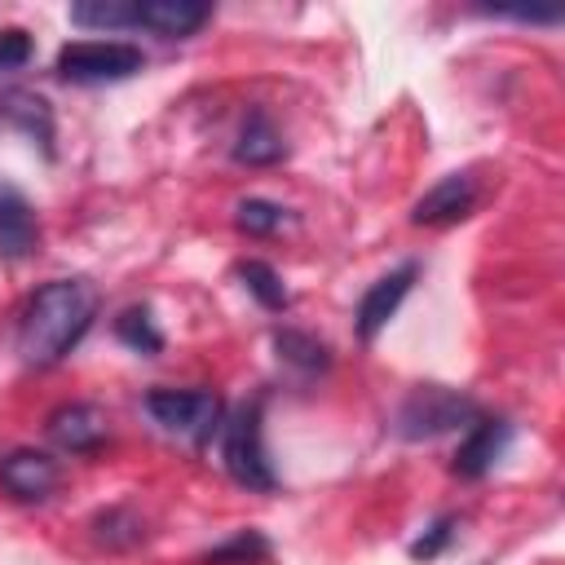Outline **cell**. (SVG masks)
<instances>
[{"label": "cell", "mask_w": 565, "mask_h": 565, "mask_svg": "<svg viewBox=\"0 0 565 565\" xmlns=\"http://www.w3.org/2000/svg\"><path fill=\"white\" fill-rule=\"evenodd\" d=\"M31 35L22 31V26H4L0 31V71H18V66H26L31 62Z\"/></svg>", "instance_id": "obj_22"}, {"label": "cell", "mask_w": 565, "mask_h": 565, "mask_svg": "<svg viewBox=\"0 0 565 565\" xmlns=\"http://www.w3.org/2000/svg\"><path fill=\"white\" fill-rule=\"evenodd\" d=\"M97 318V287L88 278H53L35 287L18 318V358L35 371L57 366L93 327Z\"/></svg>", "instance_id": "obj_1"}, {"label": "cell", "mask_w": 565, "mask_h": 565, "mask_svg": "<svg viewBox=\"0 0 565 565\" xmlns=\"http://www.w3.org/2000/svg\"><path fill=\"white\" fill-rule=\"evenodd\" d=\"M477 419V402L455 393V388H441V384H419L406 393V402L397 406L393 415V433L402 441H428V437H441L459 424H472Z\"/></svg>", "instance_id": "obj_2"}, {"label": "cell", "mask_w": 565, "mask_h": 565, "mask_svg": "<svg viewBox=\"0 0 565 565\" xmlns=\"http://www.w3.org/2000/svg\"><path fill=\"white\" fill-rule=\"evenodd\" d=\"M269 556H274V547L260 530H238L234 539L207 547L199 556V565H269Z\"/></svg>", "instance_id": "obj_17"}, {"label": "cell", "mask_w": 565, "mask_h": 565, "mask_svg": "<svg viewBox=\"0 0 565 565\" xmlns=\"http://www.w3.org/2000/svg\"><path fill=\"white\" fill-rule=\"evenodd\" d=\"M287 154V141H282V132L274 128V119L256 106V110H247V119H243V128H238V141H234V163H247V168H269V163H278Z\"/></svg>", "instance_id": "obj_13"}, {"label": "cell", "mask_w": 565, "mask_h": 565, "mask_svg": "<svg viewBox=\"0 0 565 565\" xmlns=\"http://www.w3.org/2000/svg\"><path fill=\"white\" fill-rule=\"evenodd\" d=\"M44 428H49L53 446H62L66 455H93V450L106 441L110 419H106V411L93 406V402H66V406H57V411L49 415Z\"/></svg>", "instance_id": "obj_8"}, {"label": "cell", "mask_w": 565, "mask_h": 565, "mask_svg": "<svg viewBox=\"0 0 565 565\" xmlns=\"http://www.w3.org/2000/svg\"><path fill=\"white\" fill-rule=\"evenodd\" d=\"M238 278L247 282V291L269 309V313H278V309H287V287H282V278H278V269L274 265H265V260H243L238 265Z\"/></svg>", "instance_id": "obj_20"}, {"label": "cell", "mask_w": 565, "mask_h": 565, "mask_svg": "<svg viewBox=\"0 0 565 565\" xmlns=\"http://www.w3.org/2000/svg\"><path fill=\"white\" fill-rule=\"evenodd\" d=\"M508 441H512V424H508V419H494V415L481 419V415H477V419L468 424V437H463L459 450H455V472L468 477V481L486 477V472L503 459Z\"/></svg>", "instance_id": "obj_9"}, {"label": "cell", "mask_w": 565, "mask_h": 565, "mask_svg": "<svg viewBox=\"0 0 565 565\" xmlns=\"http://www.w3.org/2000/svg\"><path fill=\"white\" fill-rule=\"evenodd\" d=\"M115 335H119L128 349L146 353V358L163 349V335H159V327H154V318H150L146 305H128V309L115 318Z\"/></svg>", "instance_id": "obj_19"}, {"label": "cell", "mask_w": 565, "mask_h": 565, "mask_svg": "<svg viewBox=\"0 0 565 565\" xmlns=\"http://www.w3.org/2000/svg\"><path fill=\"white\" fill-rule=\"evenodd\" d=\"M212 18V4L203 0H137V26L163 35V40H185Z\"/></svg>", "instance_id": "obj_11"}, {"label": "cell", "mask_w": 565, "mask_h": 565, "mask_svg": "<svg viewBox=\"0 0 565 565\" xmlns=\"http://www.w3.org/2000/svg\"><path fill=\"white\" fill-rule=\"evenodd\" d=\"M450 539H455V516H437V521L428 525V534L411 543V556H415V561H433Z\"/></svg>", "instance_id": "obj_23"}, {"label": "cell", "mask_w": 565, "mask_h": 565, "mask_svg": "<svg viewBox=\"0 0 565 565\" xmlns=\"http://www.w3.org/2000/svg\"><path fill=\"white\" fill-rule=\"evenodd\" d=\"M35 238H40V225H35L26 199L13 190H0V256L22 260L35 247Z\"/></svg>", "instance_id": "obj_14"}, {"label": "cell", "mask_w": 565, "mask_h": 565, "mask_svg": "<svg viewBox=\"0 0 565 565\" xmlns=\"http://www.w3.org/2000/svg\"><path fill=\"white\" fill-rule=\"evenodd\" d=\"M274 349H278V358H282L287 366H296L300 375H318V371L331 366V349H327L318 335L296 331V327H278V331H274Z\"/></svg>", "instance_id": "obj_15"}, {"label": "cell", "mask_w": 565, "mask_h": 565, "mask_svg": "<svg viewBox=\"0 0 565 565\" xmlns=\"http://www.w3.org/2000/svg\"><path fill=\"white\" fill-rule=\"evenodd\" d=\"M146 411L163 433H172L190 446H207V437L225 419V402L207 388H150Z\"/></svg>", "instance_id": "obj_3"}, {"label": "cell", "mask_w": 565, "mask_h": 565, "mask_svg": "<svg viewBox=\"0 0 565 565\" xmlns=\"http://www.w3.org/2000/svg\"><path fill=\"white\" fill-rule=\"evenodd\" d=\"M62 481V463L44 450H31V446H18L9 455H0V486L18 499V503H40L57 490Z\"/></svg>", "instance_id": "obj_6"}, {"label": "cell", "mask_w": 565, "mask_h": 565, "mask_svg": "<svg viewBox=\"0 0 565 565\" xmlns=\"http://www.w3.org/2000/svg\"><path fill=\"white\" fill-rule=\"evenodd\" d=\"M71 22L93 31H128L137 26V0H79L71 4Z\"/></svg>", "instance_id": "obj_18"}, {"label": "cell", "mask_w": 565, "mask_h": 565, "mask_svg": "<svg viewBox=\"0 0 565 565\" xmlns=\"http://www.w3.org/2000/svg\"><path fill=\"white\" fill-rule=\"evenodd\" d=\"M93 539L102 547H110V552H128V547H137L146 539V521L132 508L115 503V508H106V512L93 516Z\"/></svg>", "instance_id": "obj_16"}, {"label": "cell", "mask_w": 565, "mask_h": 565, "mask_svg": "<svg viewBox=\"0 0 565 565\" xmlns=\"http://www.w3.org/2000/svg\"><path fill=\"white\" fill-rule=\"evenodd\" d=\"M472 203H477V181H472L468 172H450V177H441V181L415 203L411 221H415V225H455V221H463V216L472 212Z\"/></svg>", "instance_id": "obj_10"}, {"label": "cell", "mask_w": 565, "mask_h": 565, "mask_svg": "<svg viewBox=\"0 0 565 565\" xmlns=\"http://www.w3.org/2000/svg\"><path fill=\"white\" fill-rule=\"evenodd\" d=\"M234 225H238L243 234H252V238H265V234H274V230L282 225V207L269 203V199H243V203L234 207Z\"/></svg>", "instance_id": "obj_21"}, {"label": "cell", "mask_w": 565, "mask_h": 565, "mask_svg": "<svg viewBox=\"0 0 565 565\" xmlns=\"http://www.w3.org/2000/svg\"><path fill=\"white\" fill-rule=\"evenodd\" d=\"M146 66V53L124 40H71L57 49V75L66 84H115Z\"/></svg>", "instance_id": "obj_5"}, {"label": "cell", "mask_w": 565, "mask_h": 565, "mask_svg": "<svg viewBox=\"0 0 565 565\" xmlns=\"http://www.w3.org/2000/svg\"><path fill=\"white\" fill-rule=\"evenodd\" d=\"M221 459H225V472L247 486V490H274L278 477L269 468V455H265V441H260V397L234 406L230 419H221Z\"/></svg>", "instance_id": "obj_4"}, {"label": "cell", "mask_w": 565, "mask_h": 565, "mask_svg": "<svg viewBox=\"0 0 565 565\" xmlns=\"http://www.w3.org/2000/svg\"><path fill=\"white\" fill-rule=\"evenodd\" d=\"M415 274H419V265H415V260H402L393 274H384V278H375V282L366 287V296L358 300V313H353L358 340H375V335L384 331V322H388V318L397 313V305L406 300Z\"/></svg>", "instance_id": "obj_7"}, {"label": "cell", "mask_w": 565, "mask_h": 565, "mask_svg": "<svg viewBox=\"0 0 565 565\" xmlns=\"http://www.w3.org/2000/svg\"><path fill=\"white\" fill-rule=\"evenodd\" d=\"M0 124L9 128H22L49 159H53V110L40 93H26V88H4L0 93Z\"/></svg>", "instance_id": "obj_12"}]
</instances>
